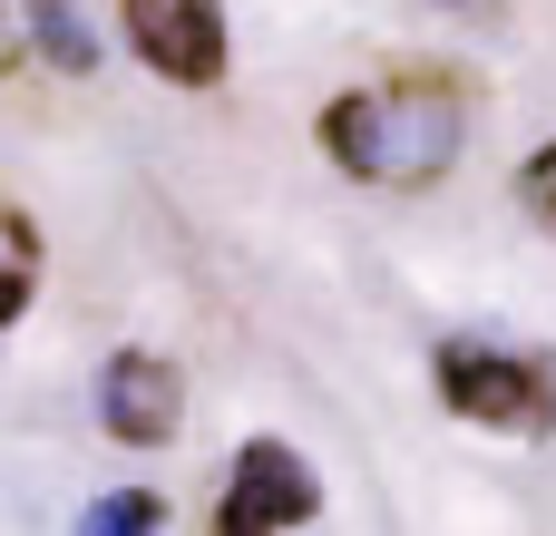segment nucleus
<instances>
[{
  "label": "nucleus",
  "mask_w": 556,
  "mask_h": 536,
  "mask_svg": "<svg viewBox=\"0 0 556 536\" xmlns=\"http://www.w3.org/2000/svg\"><path fill=\"white\" fill-rule=\"evenodd\" d=\"M323 146H332L362 186H440V176L459 166V146H469V107H459V88H440L430 68H401L391 98H371V88L332 98V107H323Z\"/></svg>",
  "instance_id": "1"
},
{
  "label": "nucleus",
  "mask_w": 556,
  "mask_h": 536,
  "mask_svg": "<svg viewBox=\"0 0 556 536\" xmlns=\"http://www.w3.org/2000/svg\"><path fill=\"white\" fill-rule=\"evenodd\" d=\"M440 400L479 430H508V439H547L556 430V371L538 352H489V342H440Z\"/></svg>",
  "instance_id": "2"
},
{
  "label": "nucleus",
  "mask_w": 556,
  "mask_h": 536,
  "mask_svg": "<svg viewBox=\"0 0 556 536\" xmlns=\"http://www.w3.org/2000/svg\"><path fill=\"white\" fill-rule=\"evenodd\" d=\"M127 49L176 88H215L235 59V29H225V0H127Z\"/></svg>",
  "instance_id": "3"
},
{
  "label": "nucleus",
  "mask_w": 556,
  "mask_h": 536,
  "mask_svg": "<svg viewBox=\"0 0 556 536\" xmlns=\"http://www.w3.org/2000/svg\"><path fill=\"white\" fill-rule=\"evenodd\" d=\"M313 518H323V478L283 439L235 449V478H225V508H215L225 536H283V527H313Z\"/></svg>",
  "instance_id": "4"
},
{
  "label": "nucleus",
  "mask_w": 556,
  "mask_h": 536,
  "mask_svg": "<svg viewBox=\"0 0 556 536\" xmlns=\"http://www.w3.org/2000/svg\"><path fill=\"white\" fill-rule=\"evenodd\" d=\"M98 420H108V439H127V449L176 439V420H186V381H176V361H156V352H117L108 381H98Z\"/></svg>",
  "instance_id": "5"
},
{
  "label": "nucleus",
  "mask_w": 556,
  "mask_h": 536,
  "mask_svg": "<svg viewBox=\"0 0 556 536\" xmlns=\"http://www.w3.org/2000/svg\"><path fill=\"white\" fill-rule=\"evenodd\" d=\"M29 39H39V59H59L68 78L98 68V29L78 20V0H29Z\"/></svg>",
  "instance_id": "6"
},
{
  "label": "nucleus",
  "mask_w": 556,
  "mask_h": 536,
  "mask_svg": "<svg viewBox=\"0 0 556 536\" xmlns=\"http://www.w3.org/2000/svg\"><path fill=\"white\" fill-rule=\"evenodd\" d=\"M0 244H10V293H0V322H20V312H29V293H39V225L10 205V215H0Z\"/></svg>",
  "instance_id": "7"
},
{
  "label": "nucleus",
  "mask_w": 556,
  "mask_h": 536,
  "mask_svg": "<svg viewBox=\"0 0 556 536\" xmlns=\"http://www.w3.org/2000/svg\"><path fill=\"white\" fill-rule=\"evenodd\" d=\"M518 205H528V215H538V225L556 234V137L538 146V156H528V166H518Z\"/></svg>",
  "instance_id": "8"
},
{
  "label": "nucleus",
  "mask_w": 556,
  "mask_h": 536,
  "mask_svg": "<svg viewBox=\"0 0 556 536\" xmlns=\"http://www.w3.org/2000/svg\"><path fill=\"white\" fill-rule=\"evenodd\" d=\"M88 527H166V508H156L147 488H117L108 508H88Z\"/></svg>",
  "instance_id": "9"
}]
</instances>
